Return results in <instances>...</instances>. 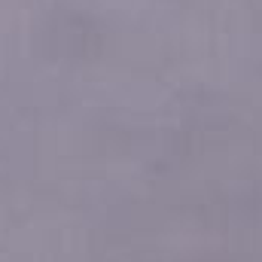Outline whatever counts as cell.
<instances>
[{"label":"cell","mask_w":262,"mask_h":262,"mask_svg":"<svg viewBox=\"0 0 262 262\" xmlns=\"http://www.w3.org/2000/svg\"><path fill=\"white\" fill-rule=\"evenodd\" d=\"M101 25L92 12L79 6H55L40 25V43L49 55L61 58H85L101 43Z\"/></svg>","instance_id":"obj_1"}]
</instances>
